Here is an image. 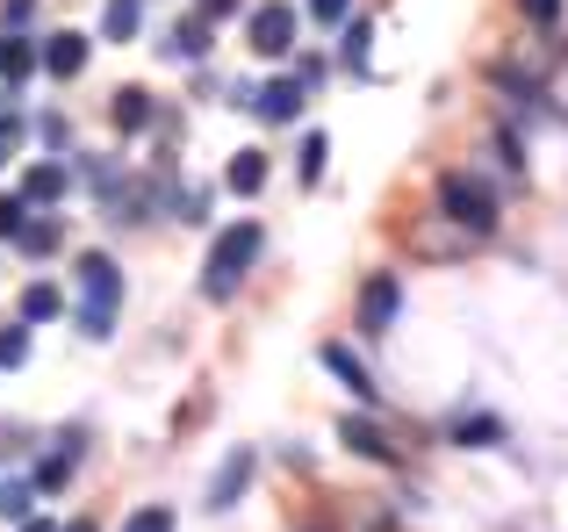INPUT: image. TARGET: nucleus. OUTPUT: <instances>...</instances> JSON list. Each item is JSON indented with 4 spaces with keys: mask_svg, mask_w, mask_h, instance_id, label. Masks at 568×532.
<instances>
[{
    "mask_svg": "<svg viewBox=\"0 0 568 532\" xmlns=\"http://www.w3.org/2000/svg\"><path fill=\"white\" fill-rule=\"evenodd\" d=\"M109 115H115V130H144L152 123V94H144V86H123V94L109 101Z\"/></svg>",
    "mask_w": 568,
    "mask_h": 532,
    "instance_id": "4468645a",
    "label": "nucleus"
},
{
    "mask_svg": "<svg viewBox=\"0 0 568 532\" xmlns=\"http://www.w3.org/2000/svg\"><path fill=\"white\" fill-rule=\"evenodd\" d=\"M14 231H22V202L0 195V238H14Z\"/></svg>",
    "mask_w": 568,
    "mask_h": 532,
    "instance_id": "bb28decb",
    "label": "nucleus"
},
{
    "mask_svg": "<svg viewBox=\"0 0 568 532\" xmlns=\"http://www.w3.org/2000/svg\"><path fill=\"white\" fill-rule=\"evenodd\" d=\"M0 158H8V144H0Z\"/></svg>",
    "mask_w": 568,
    "mask_h": 532,
    "instance_id": "2f4dec72",
    "label": "nucleus"
},
{
    "mask_svg": "<svg viewBox=\"0 0 568 532\" xmlns=\"http://www.w3.org/2000/svg\"><path fill=\"white\" fill-rule=\"evenodd\" d=\"M29 72H37V43L29 37H0V80H29Z\"/></svg>",
    "mask_w": 568,
    "mask_h": 532,
    "instance_id": "ddd939ff",
    "label": "nucleus"
},
{
    "mask_svg": "<svg viewBox=\"0 0 568 532\" xmlns=\"http://www.w3.org/2000/svg\"><path fill=\"white\" fill-rule=\"evenodd\" d=\"M123 532H181V525H173V504H138L123 519Z\"/></svg>",
    "mask_w": 568,
    "mask_h": 532,
    "instance_id": "aec40b11",
    "label": "nucleus"
},
{
    "mask_svg": "<svg viewBox=\"0 0 568 532\" xmlns=\"http://www.w3.org/2000/svg\"><path fill=\"white\" fill-rule=\"evenodd\" d=\"M317 360H324V367H332V375H338V381H346V396H361V403H375V396H382V389H375V375H367V367H361V360H353V352H346V346H338V338H324V346H317Z\"/></svg>",
    "mask_w": 568,
    "mask_h": 532,
    "instance_id": "1a4fd4ad",
    "label": "nucleus"
},
{
    "mask_svg": "<svg viewBox=\"0 0 568 532\" xmlns=\"http://www.w3.org/2000/svg\"><path fill=\"white\" fill-rule=\"evenodd\" d=\"M14 238H22V253H37V259H43V253H58V245H65V231H58L51 216H43V224H22Z\"/></svg>",
    "mask_w": 568,
    "mask_h": 532,
    "instance_id": "6ab92c4d",
    "label": "nucleus"
},
{
    "mask_svg": "<svg viewBox=\"0 0 568 532\" xmlns=\"http://www.w3.org/2000/svg\"><path fill=\"white\" fill-rule=\"evenodd\" d=\"M367 37H375L367 22H346V65L353 72H367Z\"/></svg>",
    "mask_w": 568,
    "mask_h": 532,
    "instance_id": "b1692460",
    "label": "nucleus"
},
{
    "mask_svg": "<svg viewBox=\"0 0 568 532\" xmlns=\"http://www.w3.org/2000/svg\"><path fill=\"white\" fill-rule=\"evenodd\" d=\"M194 14H209V22H223V14H237V0H202Z\"/></svg>",
    "mask_w": 568,
    "mask_h": 532,
    "instance_id": "cd10ccee",
    "label": "nucleus"
},
{
    "mask_svg": "<svg viewBox=\"0 0 568 532\" xmlns=\"http://www.w3.org/2000/svg\"><path fill=\"white\" fill-rule=\"evenodd\" d=\"M310 14H317V22H346V14H353V0H310Z\"/></svg>",
    "mask_w": 568,
    "mask_h": 532,
    "instance_id": "a878e982",
    "label": "nucleus"
},
{
    "mask_svg": "<svg viewBox=\"0 0 568 532\" xmlns=\"http://www.w3.org/2000/svg\"><path fill=\"white\" fill-rule=\"evenodd\" d=\"M22 360H29V331L8 324V331H0V367H22Z\"/></svg>",
    "mask_w": 568,
    "mask_h": 532,
    "instance_id": "5701e85b",
    "label": "nucleus"
},
{
    "mask_svg": "<svg viewBox=\"0 0 568 532\" xmlns=\"http://www.w3.org/2000/svg\"><path fill=\"white\" fill-rule=\"evenodd\" d=\"M58 309H65V295H58L51 280H29L22 288V324H51Z\"/></svg>",
    "mask_w": 568,
    "mask_h": 532,
    "instance_id": "dca6fc26",
    "label": "nucleus"
},
{
    "mask_svg": "<svg viewBox=\"0 0 568 532\" xmlns=\"http://www.w3.org/2000/svg\"><path fill=\"white\" fill-rule=\"evenodd\" d=\"M338 439H346L353 453H367V461H396V447H388V432L375 418H338Z\"/></svg>",
    "mask_w": 568,
    "mask_h": 532,
    "instance_id": "9d476101",
    "label": "nucleus"
},
{
    "mask_svg": "<svg viewBox=\"0 0 568 532\" xmlns=\"http://www.w3.org/2000/svg\"><path fill=\"white\" fill-rule=\"evenodd\" d=\"M260 253H266V231L252 224V216H245V224H231V231H223L216 245H209V266H202V295H209V303H231V295H237V280L252 274V259H260Z\"/></svg>",
    "mask_w": 568,
    "mask_h": 532,
    "instance_id": "f257e3e1",
    "label": "nucleus"
},
{
    "mask_svg": "<svg viewBox=\"0 0 568 532\" xmlns=\"http://www.w3.org/2000/svg\"><path fill=\"white\" fill-rule=\"evenodd\" d=\"M22 532H58V525L51 519H22Z\"/></svg>",
    "mask_w": 568,
    "mask_h": 532,
    "instance_id": "7c9ffc66",
    "label": "nucleus"
},
{
    "mask_svg": "<svg viewBox=\"0 0 568 532\" xmlns=\"http://www.w3.org/2000/svg\"><path fill=\"white\" fill-rule=\"evenodd\" d=\"M58 195H65V166H29L22 202H58Z\"/></svg>",
    "mask_w": 568,
    "mask_h": 532,
    "instance_id": "a211bd4d",
    "label": "nucleus"
},
{
    "mask_svg": "<svg viewBox=\"0 0 568 532\" xmlns=\"http://www.w3.org/2000/svg\"><path fill=\"white\" fill-rule=\"evenodd\" d=\"M252 115H260V123H295V115H303V80H266L260 94H252Z\"/></svg>",
    "mask_w": 568,
    "mask_h": 532,
    "instance_id": "6e6552de",
    "label": "nucleus"
},
{
    "mask_svg": "<svg viewBox=\"0 0 568 532\" xmlns=\"http://www.w3.org/2000/svg\"><path fill=\"white\" fill-rule=\"evenodd\" d=\"M29 497L37 482H0V519H29Z\"/></svg>",
    "mask_w": 568,
    "mask_h": 532,
    "instance_id": "4be33fe9",
    "label": "nucleus"
},
{
    "mask_svg": "<svg viewBox=\"0 0 568 532\" xmlns=\"http://www.w3.org/2000/svg\"><path fill=\"white\" fill-rule=\"evenodd\" d=\"M446 439H454V447H504V418H489V410H468V418L446 424Z\"/></svg>",
    "mask_w": 568,
    "mask_h": 532,
    "instance_id": "9b49d317",
    "label": "nucleus"
},
{
    "mask_svg": "<svg viewBox=\"0 0 568 532\" xmlns=\"http://www.w3.org/2000/svg\"><path fill=\"white\" fill-rule=\"evenodd\" d=\"M166 51H173V58H209V14H187V22H173Z\"/></svg>",
    "mask_w": 568,
    "mask_h": 532,
    "instance_id": "f8f14e48",
    "label": "nucleus"
},
{
    "mask_svg": "<svg viewBox=\"0 0 568 532\" xmlns=\"http://www.w3.org/2000/svg\"><path fill=\"white\" fill-rule=\"evenodd\" d=\"M37 65L51 72V80H80V65H87V37H80V29H58V37H43Z\"/></svg>",
    "mask_w": 568,
    "mask_h": 532,
    "instance_id": "0eeeda50",
    "label": "nucleus"
},
{
    "mask_svg": "<svg viewBox=\"0 0 568 532\" xmlns=\"http://www.w3.org/2000/svg\"><path fill=\"white\" fill-rule=\"evenodd\" d=\"M245 37H252V51H260V58H288L295 51V8H288V0L252 8V29H245Z\"/></svg>",
    "mask_w": 568,
    "mask_h": 532,
    "instance_id": "20e7f679",
    "label": "nucleus"
},
{
    "mask_svg": "<svg viewBox=\"0 0 568 532\" xmlns=\"http://www.w3.org/2000/svg\"><path fill=\"white\" fill-rule=\"evenodd\" d=\"M324 158H332V137H317V130H310V137H303V152H295L303 181H324Z\"/></svg>",
    "mask_w": 568,
    "mask_h": 532,
    "instance_id": "412c9836",
    "label": "nucleus"
},
{
    "mask_svg": "<svg viewBox=\"0 0 568 532\" xmlns=\"http://www.w3.org/2000/svg\"><path fill=\"white\" fill-rule=\"evenodd\" d=\"M439 216L483 238V231H497V195L483 187V173H439Z\"/></svg>",
    "mask_w": 568,
    "mask_h": 532,
    "instance_id": "7ed1b4c3",
    "label": "nucleus"
},
{
    "mask_svg": "<svg viewBox=\"0 0 568 532\" xmlns=\"http://www.w3.org/2000/svg\"><path fill=\"white\" fill-rule=\"evenodd\" d=\"M223 181H231V195H260L266 187V152H237Z\"/></svg>",
    "mask_w": 568,
    "mask_h": 532,
    "instance_id": "2eb2a0df",
    "label": "nucleus"
},
{
    "mask_svg": "<svg viewBox=\"0 0 568 532\" xmlns=\"http://www.w3.org/2000/svg\"><path fill=\"white\" fill-rule=\"evenodd\" d=\"M396 309H403V274H375L361 288V331H388V324H396Z\"/></svg>",
    "mask_w": 568,
    "mask_h": 532,
    "instance_id": "39448f33",
    "label": "nucleus"
},
{
    "mask_svg": "<svg viewBox=\"0 0 568 532\" xmlns=\"http://www.w3.org/2000/svg\"><path fill=\"white\" fill-rule=\"evenodd\" d=\"M115 309H123V266L109 253H87L80 259V331L87 338H109L115 331Z\"/></svg>",
    "mask_w": 568,
    "mask_h": 532,
    "instance_id": "f03ea898",
    "label": "nucleus"
},
{
    "mask_svg": "<svg viewBox=\"0 0 568 532\" xmlns=\"http://www.w3.org/2000/svg\"><path fill=\"white\" fill-rule=\"evenodd\" d=\"M58 532H101L94 519H72V525H58Z\"/></svg>",
    "mask_w": 568,
    "mask_h": 532,
    "instance_id": "c756f323",
    "label": "nucleus"
},
{
    "mask_svg": "<svg viewBox=\"0 0 568 532\" xmlns=\"http://www.w3.org/2000/svg\"><path fill=\"white\" fill-rule=\"evenodd\" d=\"M138 0H109V8H101V37H109V43H130V37H138Z\"/></svg>",
    "mask_w": 568,
    "mask_h": 532,
    "instance_id": "f3484780",
    "label": "nucleus"
},
{
    "mask_svg": "<svg viewBox=\"0 0 568 532\" xmlns=\"http://www.w3.org/2000/svg\"><path fill=\"white\" fill-rule=\"evenodd\" d=\"M518 14H526V22H540V29H555L561 22V0H518Z\"/></svg>",
    "mask_w": 568,
    "mask_h": 532,
    "instance_id": "393cba45",
    "label": "nucleus"
},
{
    "mask_svg": "<svg viewBox=\"0 0 568 532\" xmlns=\"http://www.w3.org/2000/svg\"><path fill=\"white\" fill-rule=\"evenodd\" d=\"M252 468H260V453H252V447H237L231 461L216 468V482H209V511H231L237 497L252 490Z\"/></svg>",
    "mask_w": 568,
    "mask_h": 532,
    "instance_id": "423d86ee",
    "label": "nucleus"
},
{
    "mask_svg": "<svg viewBox=\"0 0 568 532\" xmlns=\"http://www.w3.org/2000/svg\"><path fill=\"white\" fill-rule=\"evenodd\" d=\"M0 14H8V22H29V14H37V0H8Z\"/></svg>",
    "mask_w": 568,
    "mask_h": 532,
    "instance_id": "c85d7f7f",
    "label": "nucleus"
}]
</instances>
